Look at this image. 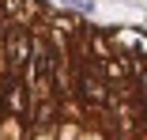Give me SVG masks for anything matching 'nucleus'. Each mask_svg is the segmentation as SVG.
Returning a JSON list of instances; mask_svg holds the SVG:
<instances>
[{
	"label": "nucleus",
	"instance_id": "f257e3e1",
	"mask_svg": "<svg viewBox=\"0 0 147 140\" xmlns=\"http://www.w3.org/2000/svg\"><path fill=\"white\" fill-rule=\"evenodd\" d=\"M76 95H79V102H83L87 114L109 110V95L113 91H109V80H106V72H102L98 61H91V57L76 61Z\"/></svg>",
	"mask_w": 147,
	"mask_h": 140
},
{
	"label": "nucleus",
	"instance_id": "f03ea898",
	"mask_svg": "<svg viewBox=\"0 0 147 140\" xmlns=\"http://www.w3.org/2000/svg\"><path fill=\"white\" fill-rule=\"evenodd\" d=\"M61 4H64L68 12H76V15H91V12H94V0H61Z\"/></svg>",
	"mask_w": 147,
	"mask_h": 140
},
{
	"label": "nucleus",
	"instance_id": "7ed1b4c3",
	"mask_svg": "<svg viewBox=\"0 0 147 140\" xmlns=\"http://www.w3.org/2000/svg\"><path fill=\"white\" fill-rule=\"evenodd\" d=\"M106 4H128V0H106Z\"/></svg>",
	"mask_w": 147,
	"mask_h": 140
}]
</instances>
